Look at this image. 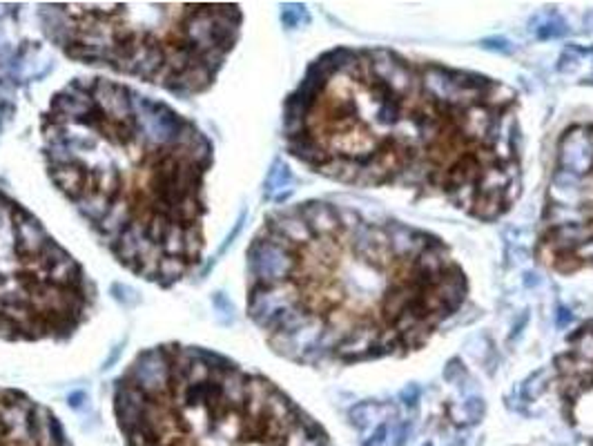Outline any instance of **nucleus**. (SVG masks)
Segmentation results:
<instances>
[{"label":"nucleus","instance_id":"f257e3e1","mask_svg":"<svg viewBox=\"0 0 593 446\" xmlns=\"http://www.w3.org/2000/svg\"><path fill=\"white\" fill-rule=\"evenodd\" d=\"M281 132L288 154L324 179L406 190L482 223L524 190L518 91L388 47L319 54L283 101Z\"/></svg>","mask_w":593,"mask_h":446},{"label":"nucleus","instance_id":"f03ea898","mask_svg":"<svg viewBox=\"0 0 593 446\" xmlns=\"http://www.w3.org/2000/svg\"><path fill=\"white\" fill-rule=\"evenodd\" d=\"M468 295L442 237L333 199L272 210L246 250L248 317L276 355L308 369L417 352Z\"/></svg>","mask_w":593,"mask_h":446},{"label":"nucleus","instance_id":"7ed1b4c3","mask_svg":"<svg viewBox=\"0 0 593 446\" xmlns=\"http://www.w3.org/2000/svg\"><path fill=\"white\" fill-rule=\"evenodd\" d=\"M43 159L118 264L172 288L203 261L215 146L192 119L125 83L74 78L41 116Z\"/></svg>","mask_w":593,"mask_h":446},{"label":"nucleus","instance_id":"20e7f679","mask_svg":"<svg viewBox=\"0 0 593 446\" xmlns=\"http://www.w3.org/2000/svg\"><path fill=\"white\" fill-rule=\"evenodd\" d=\"M112 406L125 446H333L272 379L192 344L141 350L116 377Z\"/></svg>","mask_w":593,"mask_h":446},{"label":"nucleus","instance_id":"39448f33","mask_svg":"<svg viewBox=\"0 0 593 446\" xmlns=\"http://www.w3.org/2000/svg\"><path fill=\"white\" fill-rule=\"evenodd\" d=\"M36 18L70 60L192 98L217 83L243 11L234 3H43Z\"/></svg>","mask_w":593,"mask_h":446},{"label":"nucleus","instance_id":"423d86ee","mask_svg":"<svg viewBox=\"0 0 593 446\" xmlns=\"http://www.w3.org/2000/svg\"><path fill=\"white\" fill-rule=\"evenodd\" d=\"M94 304L96 286L85 268L0 190V339L68 342Z\"/></svg>","mask_w":593,"mask_h":446},{"label":"nucleus","instance_id":"0eeeda50","mask_svg":"<svg viewBox=\"0 0 593 446\" xmlns=\"http://www.w3.org/2000/svg\"><path fill=\"white\" fill-rule=\"evenodd\" d=\"M535 259L560 274L593 268V123L569 125L556 143V159L540 215Z\"/></svg>","mask_w":593,"mask_h":446},{"label":"nucleus","instance_id":"6e6552de","mask_svg":"<svg viewBox=\"0 0 593 446\" xmlns=\"http://www.w3.org/2000/svg\"><path fill=\"white\" fill-rule=\"evenodd\" d=\"M0 446H72L58 417L27 393L0 386Z\"/></svg>","mask_w":593,"mask_h":446},{"label":"nucleus","instance_id":"1a4fd4ad","mask_svg":"<svg viewBox=\"0 0 593 446\" xmlns=\"http://www.w3.org/2000/svg\"><path fill=\"white\" fill-rule=\"evenodd\" d=\"M566 32V25L562 18H553L549 20L547 25H542V27L537 30V38H542V41H549V38H556V36H564Z\"/></svg>","mask_w":593,"mask_h":446},{"label":"nucleus","instance_id":"9d476101","mask_svg":"<svg viewBox=\"0 0 593 446\" xmlns=\"http://www.w3.org/2000/svg\"><path fill=\"white\" fill-rule=\"evenodd\" d=\"M464 411H466V415L473 417V424H478L480 419L484 417V413H486V404H484L482 397H471L464 404Z\"/></svg>","mask_w":593,"mask_h":446},{"label":"nucleus","instance_id":"9b49d317","mask_svg":"<svg viewBox=\"0 0 593 446\" xmlns=\"http://www.w3.org/2000/svg\"><path fill=\"white\" fill-rule=\"evenodd\" d=\"M419 395H421V390L417 384H411V386H406L402 393H400V400L406 404V406H415L419 402Z\"/></svg>","mask_w":593,"mask_h":446},{"label":"nucleus","instance_id":"f8f14e48","mask_svg":"<svg viewBox=\"0 0 593 446\" xmlns=\"http://www.w3.org/2000/svg\"><path fill=\"white\" fill-rule=\"evenodd\" d=\"M573 68H578V56H573L571 49H566L558 60V72H569Z\"/></svg>","mask_w":593,"mask_h":446},{"label":"nucleus","instance_id":"ddd939ff","mask_svg":"<svg viewBox=\"0 0 593 446\" xmlns=\"http://www.w3.org/2000/svg\"><path fill=\"white\" fill-rule=\"evenodd\" d=\"M459 373L466 375V369H464L462 362H459V359H453V362H449V366H446L444 377L449 379V382H457V375H459Z\"/></svg>","mask_w":593,"mask_h":446},{"label":"nucleus","instance_id":"4468645a","mask_svg":"<svg viewBox=\"0 0 593 446\" xmlns=\"http://www.w3.org/2000/svg\"><path fill=\"white\" fill-rule=\"evenodd\" d=\"M571 321H573V314L569 312V308H564V306H558V314H556V326L560 328V331H562V328H566V326H569Z\"/></svg>","mask_w":593,"mask_h":446},{"label":"nucleus","instance_id":"2eb2a0df","mask_svg":"<svg viewBox=\"0 0 593 446\" xmlns=\"http://www.w3.org/2000/svg\"><path fill=\"white\" fill-rule=\"evenodd\" d=\"M486 49H495V51H511V43L504 41V38H491V41H484Z\"/></svg>","mask_w":593,"mask_h":446},{"label":"nucleus","instance_id":"dca6fc26","mask_svg":"<svg viewBox=\"0 0 593 446\" xmlns=\"http://www.w3.org/2000/svg\"><path fill=\"white\" fill-rule=\"evenodd\" d=\"M426 446H433V444H426Z\"/></svg>","mask_w":593,"mask_h":446}]
</instances>
